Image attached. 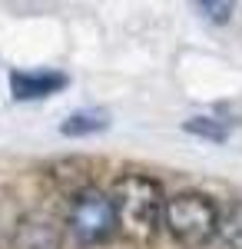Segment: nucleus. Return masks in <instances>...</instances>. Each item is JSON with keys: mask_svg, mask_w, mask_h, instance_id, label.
Segmentation results:
<instances>
[{"mask_svg": "<svg viewBox=\"0 0 242 249\" xmlns=\"http://www.w3.org/2000/svg\"><path fill=\"white\" fill-rule=\"evenodd\" d=\"M186 133L212 140V143H225L229 140V123L216 120V116H192V120H186Z\"/></svg>", "mask_w": 242, "mask_h": 249, "instance_id": "obj_8", "label": "nucleus"}, {"mask_svg": "<svg viewBox=\"0 0 242 249\" xmlns=\"http://www.w3.org/2000/svg\"><path fill=\"white\" fill-rule=\"evenodd\" d=\"M70 87L63 70H14L10 73V96L14 100H47Z\"/></svg>", "mask_w": 242, "mask_h": 249, "instance_id": "obj_5", "label": "nucleus"}, {"mask_svg": "<svg viewBox=\"0 0 242 249\" xmlns=\"http://www.w3.org/2000/svg\"><path fill=\"white\" fill-rule=\"evenodd\" d=\"M219 239L229 249H242V199L229 203L219 213Z\"/></svg>", "mask_w": 242, "mask_h": 249, "instance_id": "obj_7", "label": "nucleus"}, {"mask_svg": "<svg viewBox=\"0 0 242 249\" xmlns=\"http://www.w3.org/2000/svg\"><path fill=\"white\" fill-rule=\"evenodd\" d=\"M163 226L169 236L186 249H203L219 236V210L203 193H176L166 199V216Z\"/></svg>", "mask_w": 242, "mask_h": 249, "instance_id": "obj_2", "label": "nucleus"}, {"mask_svg": "<svg viewBox=\"0 0 242 249\" xmlns=\"http://www.w3.org/2000/svg\"><path fill=\"white\" fill-rule=\"evenodd\" d=\"M10 249H63V226L50 213H27L14 226Z\"/></svg>", "mask_w": 242, "mask_h": 249, "instance_id": "obj_4", "label": "nucleus"}, {"mask_svg": "<svg viewBox=\"0 0 242 249\" xmlns=\"http://www.w3.org/2000/svg\"><path fill=\"white\" fill-rule=\"evenodd\" d=\"M199 10H203L209 20H216V23H225L229 20V14H236V3H199Z\"/></svg>", "mask_w": 242, "mask_h": 249, "instance_id": "obj_9", "label": "nucleus"}, {"mask_svg": "<svg viewBox=\"0 0 242 249\" xmlns=\"http://www.w3.org/2000/svg\"><path fill=\"white\" fill-rule=\"evenodd\" d=\"M110 126V113L106 110H80V113H70L63 123H60V133L63 136H93L100 130Z\"/></svg>", "mask_w": 242, "mask_h": 249, "instance_id": "obj_6", "label": "nucleus"}, {"mask_svg": "<svg viewBox=\"0 0 242 249\" xmlns=\"http://www.w3.org/2000/svg\"><path fill=\"white\" fill-rule=\"evenodd\" d=\"M110 196H113V206H116V223H120L123 236H130L133 243H149L159 232L163 216H166V196H163V186L153 176L130 173V176L116 179Z\"/></svg>", "mask_w": 242, "mask_h": 249, "instance_id": "obj_1", "label": "nucleus"}, {"mask_svg": "<svg viewBox=\"0 0 242 249\" xmlns=\"http://www.w3.org/2000/svg\"><path fill=\"white\" fill-rule=\"evenodd\" d=\"M67 226H70V232H73V239L80 246H103V243H110L113 232L120 230L113 196L96 190V186L76 190L73 199H70Z\"/></svg>", "mask_w": 242, "mask_h": 249, "instance_id": "obj_3", "label": "nucleus"}]
</instances>
